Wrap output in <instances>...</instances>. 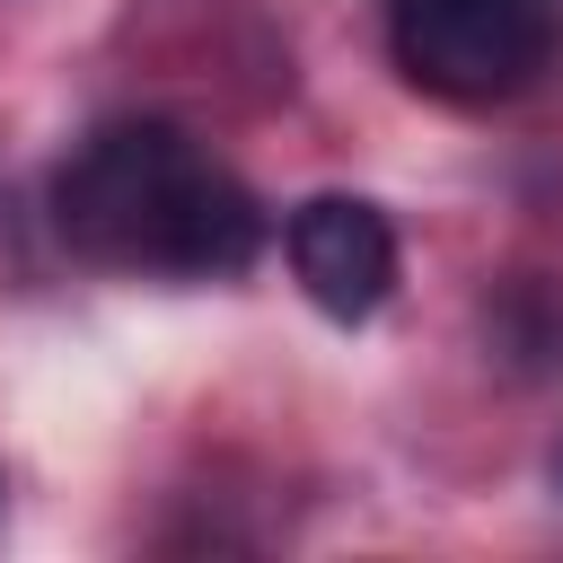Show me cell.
<instances>
[{"mask_svg":"<svg viewBox=\"0 0 563 563\" xmlns=\"http://www.w3.org/2000/svg\"><path fill=\"white\" fill-rule=\"evenodd\" d=\"M387 53L422 97L493 106V97H519L554 70L563 9L554 0H396Z\"/></svg>","mask_w":563,"mask_h":563,"instance_id":"cell-2","label":"cell"},{"mask_svg":"<svg viewBox=\"0 0 563 563\" xmlns=\"http://www.w3.org/2000/svg\"><path fill=\"white\" fill-rule=\"evenodd\" d=\"M282 238H290L299 290H308L325 317H343V325H361V317L396 290V229H387L378 202H361V194H317V202H299Z\"/></svg>","mask_w":563,"mask_h":563,"instance_id":"cell-3","label":"cell"},{"mask_svg":"<svg viewBox=\"0 0 563 563\" xmlns=\"http://www.w3.org/2000/svg\"><path fill=\"white\" fill-rule=\"evenodd\" d=\"M53 220L88 264L229 282L264 246L255 194L176 123H106L53 176Z\"/></svg>","mask_w":563,"mask_h":563,"instance_id":"cell-1","label":"cell"}]
</instances>
